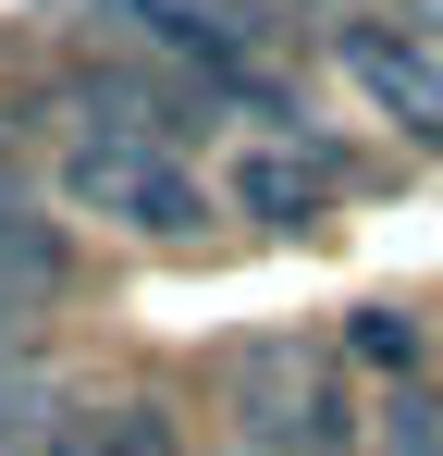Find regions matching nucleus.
I'll use <instances>...</instances> for the list:
<instances>
[{"instance_id":"obj_1","label":"nucleus","mask_w":443,"mask_h":456,"mask_svg":"<svg viewBox=\"0 0 443 456\" xmlns=\"http://www.w3.org/2000/svg\"><path fill=\"white\" fill-rule=\"evenodd\" d=\"M99 25H111L124 50H148L160 75H185L210 111L259 124V136H308V86H295L222 0H99Z\"/></svg>"},{"instance_id":"obj_3","label":"nucleus","mask_w":443,"mask_h":456,"mask_svg":"<svg viewBox=\"0 0 443 456\" xmlns=\"http://www.w3.org/2000/svg\"><path fill=\"white\" fill-rule=\"evenodd\" d=\"M320 37H333V62L369 86V111H382L394 136L443 149V50H431V37H407L394 12H333Z\"/></svg>"},{"instance_id":"obj_9","label":"nucleus","mask_w":443,"mask_h":456,"mask_svg":"<svg viewBox=\"0 0 443 456\" xmlns=\"http://www.w3.org/2000/svg\"><path fill=\"white\" fill-rule=\"evenodd\" d=\"M345 346H358L369 370H419V346H431V333H419L407 308H358V333H345Z\"/></svg>"},{"instance_id":"obj_4","label":"nucleus","mask_w":443,"mask_h":456,"mask_svg":"<svg viewBox=\"0 0 443 456\" xmlns=\"http://www.w3.org/2000/svg\"><path fill=\"white\" fill-rule=\"evenodd\" d=\"M74 111H86V136H136V149H173V160H185V136H197V124H222L185 75H160V62H148V50H124V37L74 75Z\"/></svg>"},{"instance_id":"obj_10","label":"nucleus","mask_w":443,"mask_h":456,"mask_svg":"<svg viewBox=\"0 0 443 456\" xmlns=\"http://www.w3.org/2000/svg\"><path fill=\"white\" fill-rule=\"evenodd\" d=\"M333 12H369V0H333Z\"/></svg>"},{"instance_id":"obj_2","label":"nucleus","mask_w":443,"mask_h":456,"mask_svg":"<svg viewBox=\"0 0 443 456\" xmlns=\"http://www.w3.org/2000/svg\"><path fill=\"white\" fill-rule=\"evenodd\" d=\"M62 185H74V210L148 234V247H197V234H210V185H197V160L136 149V136H74V149H62Z\"/></svg>"},{"instance_id":"obj_5","label":"nucleus","mask_w":443,"mask_h":456,"mask_svg":"<svg viewBox=\"0 0 443 456\" xmlns=\"http://www.w3.org/2000/svg\"><path fill=\"white\" fill-rule=\"evenodd\" d=\"M333 198H345V160L320 149V136H246V149L222 160V210H234V223L295 234V223H320Z\"/></svg>"},{"instance_id":"obj_6","label":"nucleus","mask_w":443,"mask_h":456,"mask_svg":"<svg viewBox=\"0 0 443 456\" xmlns=\"http://www.w3.org/2000/svg\"><path fill=\"white\" fill-rule=\"evenodd\" d=\"M74 297V234L25 198H0V321H37Z\"/></svg>"},{"instance_id":"obj_7","label":"nucleus","mask_w":443,"mask_h":456,"mask_svg":"<svg viewBox=\"0 0 443 456\" xmlns=\"http://www.w3.org/2000/svg\"><path fill=\"white\" fill-rule=\"evenodd\" d=\"M50 456H185V432H173V407L124 395V407H74Z\"/></svg>"},{"instance_id":"obj_8","label":"nucleus","mask_w":443,"mask_h":456,"mask_svg":"<svg viewBox=\"0 0 443 456\" xmlns=\"http://www.w3.org/2000/svg\"><path fill=\"white\" fill-rule=\"evenodd\" d=\"M62 395H50V370H37V358H25V370H0V456H50L62 444Z\"/></svg>"},{"instance_id":"obj_11","label":"nucleus","mask_w":443,"mask_h":456,"mask_svg":"<svg viewBox=\"0 0 443 456\" xmlns=\"http://www.w3.org/2000/svg\"><path fill=\"white\" fill-rule=\"evenodd\" d=\"M419 12H443V0H419Z\"/></svg>"}]
</instances>
